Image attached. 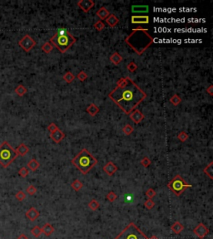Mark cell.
I'll list each match as a JSON object with an SVG mask.
<instances>
[{
    "label": "cell",
    "instance_id": "1",
    "mask_svg": "<svg viewBox=\"0 0 213 239\" xmlns=\"http://www.w3.org/2000/svg\"><path fill=\"white\" fill-rule=\"evenodd\" d=\"M108 97L126 115H130L144 101L147 94L127 76L120 78L117 81V86L108 94Z\"/></svg>",
    "mask_w": 213,
    "mask_h": 239
},
{
    "label": "cell",
    "instance_id": "2",
    "mask_svg": "<svg viewBox=\"0 0 213 239\" xmlns=\"http://www.w3.org/2000/svg\"><path fill=\"white\" fill-rule=\"evenodd\" d=\"M125 43L138 55H143L153 43V38L150 35L148 30L138 27L132 30V33L125 39Z\"/></svg>",
    "mask_w": 213,
    "mask_h": 239
},
{
    "label": "cell",
    "instance_id": "3",
    "mask_svg": "<svg viewBox=\"0 0 213 239\" xmlns=\"http://www.w3.org/2000/svg\"><path fill=\"white\" fill-rule=\"evenodd\" d=\"M71 163L83 175H87L97 164V159L93 157L87 149H83L71 160Z\"/></svg>",
    "mask_w": 213,
    "mask_h": 239
},
{
    "label": "cell",
    "instance_id": "4",
    "mask_svg": "<svg viewBox=\"0 0 213 239\" xmlns=\"http://www.w3.org/2000/svg\"><path fill=\"white\" fill-rule=\"evenodd\" d=\"M18 154L8 141H3L0 145V164L3 168H8L18 157Z\"/></svg>",
    "mask_w": 213,
    "mask_h": 239
},
{
    "label": "cell",
    "instance_id": "5",
    "mask_svg": "<svg viewBox=\"0 0 213 239\" xmlns=\"http://www.w3.org/2000/svg\"><path fill=\"white\" fill-rule=\"evenodd\" d=\"M76 42H77V39L69 32L68 34L64 36H58L57 34H54L50 39L49 43H51L53 46L56 47L58 50L60 51V52L64 53L65 52L68 51Z\"/></svg>",
    "mask_w": 213,
    "mask_h": 239
},
{
    "label": "cell",
    "instance_id": "6",
    "mask_svg": "<svg viewBox=\"0 0 213 239\" xmlns=\"http://www.w3.org/2000/svg\"><path fill=\"white\" fill-rule=\"evenodd\" d=\"M115 239H148V237L134 223H131Z\"/></svg>",
    "mask_w": 213,
    "mask_h": 239
},
{
    "label": "cell",
    "instance_id": "7",
    "mask_svg": "<svg viewBox=\"0 0 213 239\" xmlns=\"http://www.w3.org/2000/svg\"><path fill=\"white\" fill-rule=\"evenodd\" d=\"M192 184L186 183L183 178L179 175H176L167 184V188L177 196H180L186 188H192Z\"/></svg>",
    "mask_w": 213,
    "mask_h": 239
},
{
    "label": "cell",
    "instance_id": "8",
    "mask_svg": "<svg viewBox=\"0 0 213 239\" xmlns=\"http://www.w3.org/2000/svg\"><path fill=\"white\" fill-rule=\"evenodd\" d=\"M19 45L22 49H23L25 52H30L34 47L36 46L35 40L31 38L29 35H25L21 40L19 41Z\"/></svg>",
    "mask_w": 213,
    "mask_h": 239
},
{
    "label": "cell",
    "instance_id": "9",
    "mask_svg": "<svg viewBox=\"0 0 213 239\" xmlns=\"http://www.w3.org/2000/svg\"><path fill=\"white\" fill-rule=\"evenodd\" d=\"M193 233H194L195 235L198 237L200 239H203L209 233V229H208L202 223H201L193 229Z\"/></svg>",
    "mask_w": 213,
    "mask_h": 239
},
{
    "label": "cell",
    "instance_id": "10",
    "mask_svg": "<svg viewBox=\"0 0 213 239\" xmlns=\"http://www.w3.org/2000/svg\"><path fill=\"white\" fill-rule=\"evenodd\" d=\"M95 5V3L92 0H81L78 2V6L85 13H88L92 7Z\"/></svg>",
    "mask_w": 213,
    "mask_h": 239
},
{
    "label": "cell",
    "instance_id": "11",
    "mask_svg": "<svg viewBox=\"0 0 213 239\" xmlns=\"http://www.w3.org/2000/svg\"><path fill=\"white\" fill-rule=\"evenodd\" d=\"M131 19H132V23L133 24H147L150 22L149 16L147 15H143V16L133 15L132 16Z\"/></svg>",
    "mask_w": 213,
    "mask_h": 239
},
{
    "label": "cell",
    "instance_id": "12",
    "mask_svg": "<svg viewBox=\"0 0 213 239\" xmlns=\"http://www.w3.org/2000/svg\"><path fill=\"white\" fill-rule=\"evenodd\" d=\"M103 169L107 175H109V176H112V175H113L117 171L118 169H117V166L114 164L113 162L109 161L108 164L103 166Z\"/></svg>",
    "mask_w": 213,
    "mask_h": 239
},
{
    "label": "cell",
    "instance_id": "13",
    "mask_svg": "<svg viewBox=\"0 0 213 239\" xmlns=\"http://www.w3.org/2000/svg\"><path fill=\"white\" fill-rule=\"evenodd\" d=\"M129 116L130 119L135 124H139L144 119V115L138 109H136L132 112L130 113Z\"/></svg>",
    "mask_w": 213,
    "mask_h": 239
},
{
    "label": "cell",
    "instance_id": "14",
    "mask_svg": "<svg viewBox=\"0 0 213 239\" xmlns=\"http://www.w3.org/2000/svg\"><path fill=\"white\" fill-rule=\"evenodd\" d=\"M50 138H51L52 140H53L54 142L57 143H60L62 141L63 139L65 138V134L60 129L57 130L56 131L53 132V133H50Z\"/></svg>",
    "mask_w": 213,
    "mask_h": 239
},
{
    "label": "cell",
    "instance_id": "15",
    "mask_svg": "<svg viewBox=\"0 0 213 239\" xmlns=\"http://www.w3.org/2000/svg\"><path fill=\"white\" fill-rule=\"evenodd\" d=\"M25 215H26V217H27L30 221L34 222V221L39 217L40 213H39L38 210L36 209L35 208H30L26 212Z\"/></svg>",
    "mask_w": 213,
    "mask_h": 239
},
{
    "label": "cell",
    "instance_id": "16",
    "mask_svg": "<svg viewBox=\"0 0 213 239\" xmlns=\"http://www.w3.org/2000/svg\"><path fill=\"white\" fill-rule=\"evenodd\" d=\"M149 11L148 5H132V12L135 14H146Z\"/></svg>",
    "mask_w": 213,
    "mask_h": 239
},
{
    "label": "cell",
    "instance_id": "17",
    "mask_svg": "<svg viewBox=\"0 0 213 239\" xmlns=\"http://www.w3.org/2000/svg\"><path fill=\"white\" fill-rule=\"evenodd\" d=\"M96 15H97V16L101 19V21H102V20H106V19L110 15V13H109V11H108L105 7H102V8H99V9L97 11Z\"/></svg>",
    "mask_w": 213,
    "mask_h": 239
},
{
    "label": "cell",
    "instance_id": "18",
    "mask_svg": "<svg viewBox=\"0 0 213 239\" xmlns=\"http://www.w3.org/2000/svg\"><path fill=\"white\" fill-rule=\"evenodd\" d=\"M41 229H42V233H43L47 237L51 236L54 232L53 226L50 223H45Z\"/></svg>",
    "mask_w": 213,
    "mask_h": 239
},
{
    "label": "cell",
    "instance_id": "19",
    "mask_svg": "<svg viewBox=\"0 0 213 239\" xmlns=\"http://www.w3.org/2000/svg\"><path fill=\"white\" fill-rule=\"evenodd\" d=\"M15 150H16L18 155L24 156L28 153V151H29V148L28 147L27 145H25V144L22 143V144H20V145L18 146V148H17Z\"/></svg>",
    "mask_w": 213,
    "mask_h": 239
},
{
    "label": "cell",
    "instance_id": "20",
    "mask_svg": "<svg viewBox=\"0 0 213 239\" xmlns=\"http://www.w3.org/2000/svg\"><path fill=\"white\" fill-rule=\"evenodd\" d=\"M106 22L111 27H114L119 23V19L114 14H110V15L106 19Z\"/></svg>",
    "mask_w": 213,
    "mask_h": 239
},
{
    "label": "cell",
    "instance_id": "21",
    "mask_svg": "<svg viewBox=\"0 0 213 239\" xmlns=\"http://www.w3.org/2000/svg\"><path fill=\"white\" fill-rule=\"evenodd\" d=\"M86 110H87V112L88 113L89 115H90L91 116H97V114L99 112L100 110L97 105H95V104H93V103H92V104H90V105L87 106Z\"/></svg>",
    "mask_w": 213,
    "mask_h": 239
},
{
    "label": "cell",
    "instance_id": "22",
    "mask_svg": "<svg viewBox=\"0 0 213 239\" xmlns=\"http://www.w3.org/2000/svg\"><path fill=\"white\" fill-rule=\"evenodd\" d=\"M171 229H172V231H173L174 233L179 234L183 231L184 226L182 225L181 223H179V222H176V223H174L173 225H172Z\"/></svg>",
    "mask_w": 213,
    "mask_h": 239
},
{
    "label": "cell",
    "instance_id": "23",
    "mask_svg": "<svg viewBox=\"0 0 213 239\" xmlns=\"http://www.w3.org/2000/svg\"><path fill=\"white\" fill-rule=\"evenodd\" d=\"M122 60H123L122 56H121L118 52H114V53L110 56L111 62H113V63L114 65H116V66L120 64V62H121Z\"/></svg>",
    "mask_w": 213,
    "mask_h": 239
},
{
    "label": "cell",
    "instance_id": "24",
    "mask_svg": "<svg viewBox=\"0 0 213 239\" xmlns=\"http://www.w3.org/2000/svg\"><path fill=\"white\" fill-rule=\"evenodd\" d=\"M39 166H40V164H39V163L37 161V159H32L28 163V168L30 170H32V171H36V170L39 168Z\"/></svg>",
    "mask_w": 213,
    "mask_h": 239
},
{
    "label": "cell",
    "instance_id": "25",
    "mask_svg": "<svg viewBox=\"0 0 213 239\" xmlns=\"http://www.w3.org/2000/svg\"><path fill=\"white\" fill-rule=\"evenodd\" d=\"M203 172L207 176L210 178L211 179H213V162H211L210 164L203 169Z\"/></svg>",
    "mask_w": 213,
    "mask_h": 239
},
{
    "label": "cell",
    "instance_id": "26",
    "mask_svg": "<svg viewBox=\"0 0 213 239\" xmlns=\"http://www.w3.org/2000/svg\"><path fill=\"white\" fill-rule=\"evenodd\" d=\"M14 92H15V93H16L18 96H19V97H23V96L27 93L28 90L23 85H19V86L15 88Z\"/></svg>",
    "mask_w": 213,
    "mask_h": 239
},
{
    "label": "cell",
    "instance_id": "27",
    "mask_svg": "<svg viewBox=\"0 0 213 239\" xmlns=\"http://www.w3.org/2000/svg\"><path fill=\"white\" fill-rule=\"evenodd\" d=\"M62 78H63V80H64L67 83L70 84L72 83V82L73 81V80L75 79V76H74V75H73V73L71 72H67L65 73L64 75H63Z\"/></svg>",
    "mask_w": 213,
    "mask_h": 239
},
{
    "label": "cell",
    "instance_id": "28",
    "mask_svg": "<svg viewBox=\"0 0 213 239\" xmlns=\"http://www.w3.org/2000/svg\"><path fill=\"white\" fill-rule=\"evenodd\" d=\"M71 186H72V188H73L74 190L78 192V191H79L80 189L83 188V183H82L80 180L75 179L74 181H73V183H72Z\"/></svg>",
    "mask_w": 213,
    "mask_h": 239
},
{
    "label": "cell",
    "instance_id": "29",
    "mask_svg": "<svg viewBox=\"0 0 213 239\" xmlns=\"http://www.w3.org/2000/svg\"><path fill=\"white\" fill-rule=\"evenodd\" d=\"M89 208L92 211H96L98 209V208L100 207V204L96 200V199H92L91 201L88 203Z\"/></svg>",
    "mask_w": 213,
    "mask_h": 239
},
{
    "label": "cell",
    "instance_id": "30",
    "mask_svg": "<svg viewBox=\"0 0 213 239\" xmlns=\"http://www.w3.org/2000/svg\"><path fill=\"white\" fill-rule=\"evenodd\" d=\"M181 101V98L177 94H174L173 97H171L170 99V102L173 104V105H175V106H177Z\"/></svg>",
    "mask_w": 213,
    "mask_h": 239
},
{
    "label": "cell",
    "instance_id": "31",
    "mask_svg": "<svg viewBox=\"0 0 213 239\" xmlns=\"http://www.w3.org/2000/svg\"><path fill=\"white\" fill-rule=\"evenodd\" d=\"M53 46L52 45L51 43H45L43 44V46H42V50H43L45 53H49V52H51L53 51Z\"/></svg>",
    "mask_w": 213,
    "mask_h": 239
},
{
    "label": "cell",
    "instance_id": "32",
    "mask_svg": "<svg viewBox=\"0 0 213 239\" xmlns=\"http://www.w3.org/2000/svg\"><path fill=\"white\" fill-rule=\"evenodd\" d=\"M133 130H134L133 127H132L131 125H129V124H127V125L124 126L123 128H122V132H123L124 134H126V135H130V134L133 132Z\"/></svg>",
    "mask_w": 213,
    "mask_h": 239
},
{
    "label": "cell",
    "instance_id": "33",
    "mask_svg": "<svg viewBox=\"0 0 213 239\" xmlns=\"http://www.w3.org/2000/svg\"><path fill=\"white\" fill-rule=\"evenodd\" d=\"M31 233H32V236H34L35 237H38L42 234V229L38 226H35L34 228H32L31 229Z\"/></svg>",
    "mask_w": 213,
    "mask_h": 239
},
{
    "label": "cell",
    "instance_id": "34",
    "mask_svg": "<svg viewBox=\"0 0 213 239\" xmlns=\"http://www.w3.org/2000/svg\"><path fill=\"white\" fill-rule=\"evenodd\" d=\"M188 134H187V133H186V131L180 132L177 135V139L180 140L181 142H185V141H186V140L188 139Z\"/></svg>",
    "mask_w": 213,
    "mask_h": 239
},
{
    "label": "cell",
    "instance_id": "35",
    "mask_svg": "<svg viewBox=\"0 0 213 239\" xmlns=\"http://www.w3.org/2000/svg\"><path fill=\"white\" fill-rule=\"evenodd\" d=\"M106 197H107V199H108V201L111 202V203H113V202H114L117 199V195L116 193H114V192H113V191L109 192V193L107 194V196Z\"/></svg>",
    "mask_w": 213,
    "mask_h": 239
},
{
    "label": "cell",
    "instance_id": "36",
    "mask_svg": "<svg viewBox=\"0 0 213 239\" xmlns=\"http://www.w3.org/2000/svg\"><path fill=\"white\" fill-rule=\"evenodd\" d=\"M127 68L130 72H134L138 69V65L136 64L134 62H130L129 63L127 64Z\"/></svg>",
    "mask_w": 213,
    "mask_h": 239
},
{
    "label": "cell",
    "instance_id": "37",
    "mask_svg": "<svg viewBox=\"0 0 213 239\" xmlns=\"http://www.w3.org/2000/svg\"><path fill=\"white\" fill-rule=\"evenodd\" d=\"M94 27L97 31H102V30L104 29V27H105V24L103 23V21H101V20H98L97 22H96L94 23Z\"/></svg>",
    "mask_w": 213,
    "mask_h": 239
},
{
    "label": "cell",
    "instance_id": "38",
    "mask_svg": "<svg viewBox=\"0 0 213 239\" xmlns=\"http://www.w3.org/2000/svg\"><path fill=\"white\" fill-rule=\"evenodd\" d=\"M28 173H29V171H28V169L26 167H23V168H21V169L19 170V175H20L22 178L27 177L28 175Z\"/></svg>",
    "mask_w": 213,
    "mask_h": 239
},
{
    "label": "cell",
    "instance_id": "39",
    "mask_svg": "<svg viewBox=\"0 0 213 239\" xmlns=\"http://www.w3.org/2000/svg\"><path fill=\"white\" fill-rule=\"evenodd\" d=\"M141 164L143 165V167H145V168H147L148 166H150V164H151V159L148 158V157H144V158L141 160Z\"/></svg>",
    "mask_w": 213,
    "mask_h": 239
},
{
    "label": "cell",
    "instance_id": "40",
    "mask_svg": "<svg viewBox=\"0 0 213 239\" xmlns=\"http://www.w3.org/2000/svg\"><path fill=\"white\" fill-rule=\"evenodd\" d=\"M15 198H16L19 201H23V200H24L25 198H26V193H25L23 191H19V192L15 194Z\"/></svg>",
    "mask_w": 213,
    "mask_h": 239
},
{
    "label": "cell",
    "instance_id": "41",
    "mask_svg": "<svg viewBox=\"0 0 213 239\" xmlns=\"http://www.w3.org/2000/svg\"><path fill=\"white\" fill-rule=\"evenodd\" d=\"M77 78H78V80H79L80 81H84L87 78V73L85 72L84 71H81V72L77 75Z\"/></svg>",
    "mask_w": 213,
    "mask_h": 239
},
{
    "label": "cell",
    "instance_id": "42",
    "mask_svg": "<svg viewBox=\"0 0 213 239\" xmlns=\"http://www.w3.org/2000/svg\"><path fill=\"white\" fill-rule=\"evenodd\" d=\"M144 206H145L146 208H147V209H151V208H153V207L155 206V203H154L151 199H149L144 203Z\"/></svg>",
    "mask_w": 213,
    "mask_h": 239
},
{
    "label": "cell",
    "instance_id": "43",
    "mask_svg": "<svg viewBox=\"0 0 213 239\" xmlns=\"http://www.w3.org/2000/svg\"><path fill=\"white\" fill-rule=\"evenodd\" d=\"M26 192H27L29 195L32 196V195H34V194L37 193V188L33 185H29L27 188V189H26Z\"/></svg>",
    "mask_w": 213,
    "mask_h": 239
},
{
    "label": "cell",
    "instance_id": "44",
    "mask_svg": "<svg viewBox=\"0 0 213 239\" xmlns=\"http://www.w3.org/2000/svg\"><path fill=\"white\" fill-rule=\"evenodd\" d=\"M146 195L148 197L149 199H151L152 198H154V197L156 196V193L153 188H149V189H147V192H146Z\"/></svg>",
    "mask_w": 213,
    "mask_h": 239
},
{
    "label": "cell",
    "instance_id": "45",
    "mask_svg": "<svg viewBox=\"0 0 213 239\" xmlns=\"http://www.w3.org/2000/svg\"><path fill=\"white\" fill-rule=\"evenodd\" d=\"M58 129H59V128H58V126L57 125H56L55 123H51L50 125H49V126H48V130H49L50 133H53V132L56 131V130Z\"/></svg>",
    "mask_w": 213,
    "mask_h": 239
},
{
    "label": "cell",
    "instance_id": "46",
    "mask_svg": "<svg viewBox=\"0 0 213 239\" xmlns=\"http://www.w3.org/2000/svg\"><path fill=\"white\" fill-rule=\"evenodd\" d=\"M68 33H69V32H68L67 29H65V28H59L55 34H57V35L58 36H64L68 34Z\"/></svg>",
    "mask_w": 213,
    "mask_h": 239
},
{
    "label": "cell",
    "instance_id": "47",
    "mask_svg": "<svg viewBox=\"0 0 213 239\" xmlns=\"http://www.w3.org/2000/svg\"><path fill=\"white\" fill-rule=\"evenodd\" d=\"M206 91H207V92L208 94L210 95V96H212V94H213V86H211H211H208Z\"/></svg>",
    "mask_w": 213,
    "mask_h": 239
},
{
    "label": "cell",
    "instance_id": "48",
    "mask_svg": "<svg viewBox=\"0 0 213 239\" xmlns=\"http://www.w3.org/2000/svg\"><path fill=\"white\" fill-rule=\"evenodd\" d=\"M18 239H28V237L26 236L25 234L22 233V234H20L19 237H18Z\"/></svg>",
    "mask_w": 213,
    "mask_h": 239
},
{
    "label": "cell",
    "instance_id": "49",
    "mask_svg": "<svg viewBox=\"0 0 213 239\" xmlns=\"http://www.w3.org/2000/svg\"><path fill=\"white\" fill-rule=\"evenodd\" d=\"M148 239H158V237H156V236H155V235H153V236H151V237H150V238H148Z\"/></svg>",
    "mask_w": 213,
    "mask_h": 239
}]
</instances>
